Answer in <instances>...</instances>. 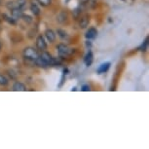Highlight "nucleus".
<instances>
[{
	"mask_svg": "<svg viewBox=\"0 0 149 149\" xmlns=\"http://www.w3.org/2000/svg\"><path fill=\"white\" fill-rule=\"evenodd\" d=\"M24 57L26 58V60H31V61H34L36 60L39 55L37 51L32 47H27L26 49L24 50Z\"/></svg>",
	"mask_w": 149,
	"mask_h": 149,
	"instance_id": "obj_1",
	"label": "nucleus"
},
{
	"mask_svg": "<svg viewBox=\"0 0 149 149\" xmlns=\"http://www.w3.org/2000/svg\"><path fill=\"white\" fill-rule=\"evenodd\" d=\"M57 49H58V54H60L61 57H67V56L71 55L73 53V50L70 49L65 44H58Z\"/></svg>",
	"mask_w": 149,
	"mask_h": 149,
	"instance_id": "obj_2",
	"label": "nucleus"
},
{
	"mask_svg": "<svg viewBox=\"0 0 149 149\" xmlns=\"http://www.w3.org/2000/svg\"><path fill=\"white\" fill-rule=\"evenodd\" d=\"M36 46H37L38 49L41 50V51H44V50L47 49V44L42 35H39L37 39H36Z\"/></svg>",
	"mask_w": 149,
	"mask_h": 149,
	"instance_id": "obj_3",
	"label": "nucleus"
},
{
	"mask_svg": "<svg viewBox=\"0 0 149 149\" xmlns=\"http://www.w3.org/2000/svg\"><path fill=\"white\" fill-rule=\"evenodd\" d=\"M97 30L95 29V27L89 29L85 34V37L88 39V40H93V39L97 38Z\"/></svg>",
	"mask_w": 149,
	"mask_h": 149,
	"instance_id": "obj_4",
	"label": "nucleus"
},
{
	"mask_svg": "<svg viewBox=\"0 0 149 149\" xmlns=\"http://www.w3.org/2000/svg\"><path fill=\"white\" fill-rule=\"evenodd\" d=\"M45 36H46L47 40L49 41L50 43H53V42H55L56 40V34L52 29H47L46 31H45Z\"/></svg>",
	"mask_w": 149,
	"mask_h": 149,
	"instance_id": "obj_5",
	"label": "nucleus"
},
{
	"mask_svg": "<svg viewBox=\"0 0 149 149\" xmlns=\"http://www.w3.org/2000/svg\"><path fill=\"white\" fill-rule=\"evenodd\" d=\"M13 91L15 92H24L26 91V87L22 82H16L13 85Z\"/></svg>",
	"mask_w": 149,
	"mask_h": 149,
	"instance_id": "obj_6",
	"label": "nucleus"
},
{
	"mask_svg": "<svg viewBox=\"0 0 149 149\" xmlns=\"http://www.w3.org/2000/svg\"><path fill=\"white\" fill-rule=\"evenodd\" d=\"M93 61H94V56H93V53L91 51H89L84 58V63L87 66H90L93 63Z\"/></svg>",
	"mask_w": 149,
	"mask_h": 149,
	"instance_id": "obj_7",
	"label": "nucleus"
},
{
	"mask_svg": "<svg viewBox=\"0 0 149 149\" xmlns=\"http://www.w3.org/2000/svg\"><path fill=\"white\" fill-rule=\"evenodd\" d=\"M22 15H24V13H22V9H19V8H15V9L12 10V18L15 19L16 21L18 19H22Z\"/></svg>",
	"mask_w": 149,
	"mask_h": 149,
	"instance_id": "obj_8",
	"label": "nucleus"
},
{
	"mask_svg": "<svg viewBox=\"0 0 149 149\" xmlns=\"http://www.w3.org/2000/svg\"><path fill=\"white\" fill-rule=\"evenodd\" d=\"M110 63H103L100 65V67L97 68V73L98 74H102V73H104L106 72L107 70L109 69V67H110Z\"/></svg>",
	"mask_w": 149,
	"mask_h": 149,
	"instance_id": "obj_9",
	"label": "nucleus"
},
{
	"mask_svg": "<svg viewBox=\"0 0 149 149\" xmlns=\"http://www.w3.org/2000/svg\"><path fill=\"white\" fill-rule=\"evenodd\" d=\"M89 22H90L89 17L88 16H85V17H83V18L80 19L79 26L81 27V29H85V27H87V26H89Z\"/></svg>",
	"mask_w": 149,
	"mask_h": 149,
	"instance_id": "obj_10",
	"label": "nucleus"
},
{
	"mask_svg": "<svg viewBox=\"0 0 149 149\" xmlns=\"http://www.w3.org/2000/svg\"><path fill=\"white\" fill-rule=\"evenodd\" d=\"M40 58H41L43 61H46V63H48V65H49L50 61H51V60H52V56L50 55L48 52H46V51H43V52H42V54H41V56H40Z\"/></svg>",
	"mask_w": 149,
	"mask_h": 149,
	"instance_id": "obj_11",
	"label": "nucleus"
},
{
	"mask_svg": "<svg viewBox=\"0 0 149 149\" xmlns=\"http://www.w3.org/2000/svg\"><path fill=\"white\" fill-rule=\"evenodd\" d=\"M34 63H35V64L37 66H39V67H43V68H46V67L48 66V63H46L45 61H43L42 58H40V57H38L36 60H34Z\"/></svg>",
	"mask_w": 149,
	"mask_h": 149,
	"instance_id": "obj_12",
	"label": "nucleus"
},
{
	"mask_svg": "<svg viewBox=\"0 0 149 149\" xmlns=\"http://www.w3.org/2000/svg\"><path fill=\"white\" fill-rule=\"evenodd\" d=\"M30 11L34 14V16L40 15V9H39V7L36 4H31V6H30Z\"/></svg>",
	"mask_w": 149,
	"mask_h": 149,
	"instance_id": "obj_13",
	"label": "nucleus"
},
{
	"mask_svg": "<svg viewBox=\"0 0 149 149\" xmlns=\"http://www.w3.org/2000/svg\"><path fill=\"white\" fill-rule=\"evenodd\" d=\"M26 0H16V5H17V8L19 9H24L26 7Z\"/></svg>",
	"mask_w": 149,
	"mask_h": 149,
	"instance_id": "obj_14",
	"label": "nucleus"
},
{
	"mask_svg": "<svg viewBox=\"0 0 149 149\" xmlns=\"http://www.w3.org/2000/svg\"><path fill=\"white\" fill-rule=\"evenodd\" d=\"M148 37L145 39L144 40V42H143V43L140 45L139 46V51H142V52H144V51H146V50H147V47H148Z\"/></svg>",
	"mask_w": 149,
	"mask_h": 149,
	"instance_id": "obj_15",
	"label": "nucleus"
},
{
	"mask_svg": "<svg viewBox=\"0 0 149 149\" xmlns=\"http://www.w3.org/2000/svg\"><path fill=\"white\" fill-rule=\"evenodd\" d=\"M67 19V15L64 12H61L58 16V21L60 22H64Z\"/></svg>",
	"mask_w": 149,
	"mask_h": 149,
	"instance_id": "obj_16",
	"label": "nucleus"
},
{
	"mask_svg": "<svg viewBox=\"0 0 149 149\" xmlns=\"http://www.w3.org/2000/svg\"><path fill=\"white\" fill-rule=\"evenodd\" d=\"M8 79L6 77L4 76L3 74H0V85L1 86H6V85H8Z\"/></svg>",
	"mask_w": 149,
	"mask_h": 149,
	"instance_id": "obj_17",
	"label": "nucleus"
},
{
	"mask_svg": "<svg viewBox=\"0 0 149 149\" xmlns=\"http://www.w3.org/2000/svg\"><path fill=\"white\" fill-rule=\"evenodd\" d=\"M3 18H4L5 21L8 22L9 24H16V19H13V18H10V17H8L6 14H3Z\"/></svg>",
	"mask_w": 149,
	"mask_h": 149,
	"instance_id": "obj_18",
	"label": "nucleus"
},
{
	"mask_svg": "<svg viewBox=\"0 0 149 149\" xmlns=\"http://www.w3.org/2000/svg\"><path fill=\"white\" fill-rule=\"evenodd\" d=\"M57 32H58V36H60L61 38H63V39L68 38V35H67V33L64 31V30H63V29H58Z\"/></svg>",
	"mask_w": 149,
	"mask_h": 149,
	"instance_id": "obj_19",
	"label": "nucleus"
},
{
	"mask_svg": "<svg viewBox=\"0 0 149 149\" xmlns=\"http://www.w3.org/2000/svg\"><path fill=\"white\" fill-rule=\"evenodd\" d=\"M38 2L40 3V5H42V6L47 7V6H49V5H51L52 0H38Z\"/></svg>",
	"mask_w": 149,
	"mask_h": 149,
	"instance_id": "obj_20",
	"label": "nucleus"
},
{
	"mask_svg": "<svg viewBox=\"0 0 149 149\" xmlns=\"http://www.w3.org/2000/svg\"><path fill=\"white\" fill-rule=\"evenodd\" d=\"M22 19H24V22H26L27 24H30V22H32V19H31V17H29V15H22Z\"/></svg>",
	"mask_w": 149,
	"mask_h": 149,
	"instance_id": "obj_21",
	"label": "nucleus"
},
{
	"mask_svg": "<svg viewBox=\"0 0 149 149\" xmlns=\"http://www.w3.org/2000/svg\"><path fill=\"white\" fill-rule=\"evenodd\" d=\"M90 86L89 85H84V86H82V91H84V92H89L90 91Z\"/></svg>",
	"mask_w": 149,
	"mask_h": 149,
	"instance_id": "obj_22",
	"label": "nucleus"
},
{
	"mask_svg": "<svg viewBox=\"0 0 149 149\" xmlns=\"http://www.w3.org/2000/svg\"><path fill=\"white\" fill-rule=\"evenodd\" d=\"M61 82L60 83V84H58V87H61V86H63V82H64V74L63 75V77H61Z\"/></svg>",
	"mask_w": 149,
	"mask_h": 149,
	"instance_id": "obj_23",
	"label": "nucleus"
},
{
	"mask_svg": "<svg viewBox=\"0 0 149 149\" xmlns=\"http://www.w3.org/2000/svg\"><path fill=\"white\" fill-rule=\"evenodd\" d=\"M88 1H89V0H79V2H80V3H82V4H85Z\"/></svg>",
	"mask_w": 149,
	"mask_h": 149,
	"instance_id": "obj_24",
	"label": "nucleus"
},
{
	"mask_svg": "<svg viewBox=\"0 0 149 149\" xmlns=\"http://www.w3.org/2000/svg\"><path fill=\"white\" fill-rule=\"evenodd\" d=\"M0 50H1V44H0Z\"/></svg>",
	"mask_w": 149,
	"mask_h": 149,
	"instance_id": "obj_25",
	"label": "nucleus"
},
{
	"mask_svg": "<svg viewBox=\"0 0 149 149\" xmlns=\"http://www.w3.org/2000/svg\"><path fill=\"white\" fill-rule=\"evenodd\" d=\"M67 1H69V0H66V2H67Z\"/></svg>",
	"mask_w": 149,
	"mask_h": 149,
	"instance_id": "obj_26",
	"label": "nucleus"
},
{
	"mask_svg": "<svg viewBox=\"0 0 149 149\" xmlns=\"http://www.w3.org/2000/svg\"><path fill=\"white\" fill-rule=\"evenodd\" d=\"M123 1H125V0H123Z\"/></svg>",
	"mask_w": 149,
	"mask_h": 149,
	"instance_id": "obj_27",
	"label": "nucleus"
}]
</instances>
